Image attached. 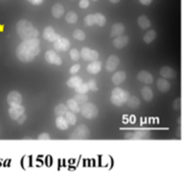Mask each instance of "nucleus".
Listing matches in <instances>:
<instances>
[{
    "label": "nucleus",
    "mask_w": 185,
    "mask_h": 176,
    "mask_svg": "<svg viewBox=\"0 0 185 176\" xmlns=\"http://www.w3.org/2000/svg\"><path fill=\"white\" fill-rule=\"evenodd\" d=\"M40 41L37 38L23 41L16 49V57L24 63L33 61L40 53Z\"/></svg>",
    "instance_id": "1"
},
{
    "label": "nucleus",
    "mask_w": 185,
    "mask_h": 176,
    "mask_svg": "<svg viewBox=\"0 0 185 176\" xmlns=\"http://www.w3.org/2000/svg\"><path fill=\"white\" fill-rule=\"evenodd\" d=\"M16 32L21 40L26 41L37 38L39 32L37 29L27 20H20L16 24Z\"/></svg>",
    "instance_id": "2"
},
{
    "label": "nucleus",
    "mask_w": 185,
    "mask_h": 176,
    "mask_svg": "<svg viewBox=\"0 0 185 176\" xmlns=\"http://www.w3.org/2000/svg\"><path fill=\"white\" fill-rule=\"evenodd\" d=\"M129 96L128 92L124 91L122 88L116 87L112 91V95H111V103L115 104L116 106H121L123 103H125Z\"/></svg>",
    "instance_id": "3"
},
{
    "label": "nucleus",
    "mask_w": 185,
    "mask_h": 176,
    "mask_svg": "<svg viewBox=\"0 0 185 176\" xmlns=\"http://www.w3.org/2000/svg\"><path fill=\"white\" fill-rule=\"evenodd\" d=\"M80 111H81L82 116L89 119L96 118L99 114V110L97 106L91 103H86L85 104H83Z\"/></svg>",
    "instance_id": "4"
},
{
    "label": "nucleus",
    "mask_w": 185,
    "mask_h": 176,
    "mask_svg": "<svg viewBox=\"0 0 185 176\" xmlns=\"http://www.w3.org/2000/svg\"><path fill=\"white\" fill-rule=\"evenodd\" d=\"M89 137V130L87 126L81 124L77 127V128L71 133L70 139H87Z\"/></svg>",
    "instance_id": "5"
},
{
    "label": "nucleus",
    "mask_w": 185,
    "mask_h": 176,
    "mask_svg": "<svg viewBox=\"0 0 185 176\" xmlns=\"http://www.w3.org/2000/svg\"><path fill=\"white\" fill-rule=\"evenodd\" d=\"M81 58L86 61H95L99 59V53L96 51L90 50L89 48H83L80 51Z\"/></svg>",
    "instance_id": "6"
},
{
    "label": "nucleus",
    "mask_w": 185,
    "mask_h": 176,
    "mask_svg": "<svg viewBox=\"0 0 185 176\" xmlns=\"http://www.w3.org/2000/svg\"><path fill=\"white\" fill-rule=\"evenodd\" d=\"M6 101H7V103L10 106L19 105L22 103V95L17 91H12V92H10L8 94Z\"/></svg>",
    "instance_id": "7"
},
{
    "label": "nucleus",
    "mask_w": 185,
    "mask_h": 176,
    "mask_svg": "<svg viewBox=\"0 0 185 176\" xmlns=\"http://www.w3.org/2000/svg\"><path fill=\"white\" fill-rule=\"evenodd\" d=\"M43 36L45 40H47L48 42H56L61 36L59 34H57L55 32H54V29L52 27V26H47L44 30V32H43Z\"/></svg>",
    "instance_id": "8"
},
{
    "label": "nucleus",
    "mask_w": 185,
    "mask_h": 176,
    "mask_svg": "<svg viewBox=\"0 0 185 176\" xmlns=\"http://www.w3.org/2000/svg\"><path fill=\"white\" fill-rule=\"evenodd\" d=\"M54 47L55 49V51H66L70 49V42L68 39L66 38H62L60 37L56 42H54Z\"/></svg>",
    "instance_id": "9"
},
{
    "label": "nucleus",
    "mask_w": 185,
    "mask_h": 176,
    "mask_svg": "<svg viewBox=\"0 0 185 176\" xmlns=\"http://www.w3.org/2000/svg\"><path fill=\"white\" fill-rule=\"evenodd\" d=\"M8 113H9V116L12 119L16 120L22 114L24 113V108L21 104L15 105V106H10V109H9Z\"/></svg>",
    "instance_id": "10"
},
{
    "label": "nucleus",
    "mask_w": 185,
    "mask_h": 176,
    "mask_svg": "<svg viewBox=\"0 0 185 176\" xmlns=\"http://www.w3.org/2000/svg\"><path fill=\"white\" fill-rule=\"evenodd\" d=\"M45 60L53 65H57V66H61L62 65V59L61 58L55 53V51H48L45 53Z\"/></svg>",
    "instance_id": "11"
},
{
    "label": "nucleus",
    "mask_w": 185,
    "mask_h": 176,
    "mask_svg": "<svg viewBox=\"0 0 185 176\" xmlns=\"http://www.w3.org/2000/svg\"><path fill=\"white\" fill-rule=\"evenodd\" d=\"M118 64H119V59H118V56H116V55L110 56L108 59L107 63H106V69H107V71L113 72L118 67Z\"/></svg>",
    "instance_id": "12"
},
{
    "label": "nucleus",
    "mask_w": 185,
    "mask_h": 176,
    "mask_svg": "<svg viewBox=\"0 0 185 176\" xmlns=\"http://www.w3.org/2000/svg\"><path fill=\"white\" fill-rule=\"evenodd\" d=\"M137 79H138L139 81L144 83V84H151V83H153V81H154L153 76H152L149 72H147V71H145V70H142V71H140V72L138 73V75H137Z\"/></svg>",
    "instance_id": "13"
},
{
    "label": "nucleus",
    "mask_w": 185,
    "mask_h": 176,
    "mask_svg": "<svg viewBox=\"0 0 185 176\" xmlns=\"http://www.w3.org/2000/svg\"><path fill=\"white\" fill-rule=\"evenodd\" d=\"M160 75L164 77V78H174L176 76V72L169 66H163L160 70Z\"/></svg>",
    "instance_id": "14"
},
{
    "label": "nucleus",
    "mask_w": 185,
    "mask_h": 176,
    "mask_svg": "<svg viewBox=\"0 0 185 176\" xmlns=\"http://www.w3.org/2000/svg\"><path fill=\"white\" fill-rule=\"evenodd\" d=\"M101 62L100 61H98V60H95V61H92L88 66H87V70L89 73L90 74H98L100 69H101Z\"/></svg>",
    "instance_id": "15"
},
{
    "label": "nucleus",
    "mask_w": 185,
    "mask_h": 176,
    "mask_svg": "<svg viewBox=\"0 0 185 176\" xmlns=\"http://www.w3.org/2000/svg\"><path fill=\"white\" fill-rule=\"evenodd\" d=\"M128 42H129V39H128L127 36H122V35H121V36L117 37V38L114 40L113 44H114V46H115L117 49H122L125 46L127 45Z\"/></svg>",
    "instance_id": "16"
},
{
    "label": "nucleus",
    "mask_w": 185,
    "mask_h": 176,
    "mask_svg": "<svg viewBox=\"0 0 185 176\" xmlns=\"http://www.w3.org/2000/svg\"><path fill=\"white\" fill-rule=\"evenodd\" d=\"M126 77V74L124 71H119V72H116L113 76H112V82L115 85H119L120 84H122L125 79Z\"/></svg>",
    "instance_id": "17"
},
{
    "label": "nucleus",
    "mask_w": 185,
    "mask_h": 176,
    "mask_svg": "<svg viewBox=\"0 0 185 176\" xmlns=\"http://www.w3.org/2000/svg\"><path fill=\"white\" fill-rule=\"evenodd\" d=\"M125 32V26L122 23H115L112 26V30H111V36L112 37H118L121 36Z\"/></svg>",
    "instance_id": "18"
},
{
    "label": "nucleus",
    "mask_w": 185,
    "mask_h": 176,
    "mask_svg": "<svg viewBox=\"0 0 185 176\" xmlns=\"http://www.w3.org/2000/svg\"><path fill=\"white\" fill-rule=\"evenodd\" d=\"M170 87H171L170 83H169L167 80H165V79H164V78H161V79H158V80H157V88H158L161 92L166 93V92H168V91L170 90Z\"/></svg>",
    "instance_id": "19"
},
{
    "label": "nucleus",
    "mask_w": 185,
    "mask_h": 176,
    "mask_svg": "<svg viewBox=\"0 0 185 176\" xmlns=\"http://www.w3.org/2000/svg\"><path fill=\"white\" fill-rule=\"evenodd\" d=\"M141 94H142V96L143 98L144 99V101L146 102H150L152 99H153V96H154V94H153V91L150 87L148 86H144L142 88L141 90Z\"/></svg>",
    "instance_id": "20"
},
{
    "label": "nucleus",
    "mask_w": 185,
    "mask_h": 176,
    "mask_svg": "<svg viewBox=\"0 0 185 176\" xmlns=\"http://www.w3.org/2000/svg\"><path fill=\"white\" fill-rule=\"evenodd\" d=\"M52 13H53V15H54L55 18H60V17H62V14H64V8H63L62 5H61V4H55V5L53 6Z\"/></svg>",
    "instance_id": "21"
},
{
    "label": "nucleus",
    "mask_w": 185,
    "mask_h": 176,
    "mask_svg": "<svg viewBox=\"0 0 185 176\" xmlns=\"http://www.w3.org/2000/svg\"><path fill=\"white\" fill-rule=\"evenodd\" d=\"M125 103H127V106L132 109H135L140 105V101L135 96H128Z\"/></svg>",
    "instance_id": "22"
},
{
    "label": "nucleus",
    "mask_w": 185,
    "mask_h": 176,
    "mask_svg": "<svg viewBox=\"0 0 185 176\" xmlns=\"http://www.w3.org/2000/svg\"><path fill=\"white\" fill-rule=\"evenodd\" d=\"M55 123H56L57 128H60V129H62V130H65V129H67V128H68V127H69L68 122L66 121L65 118L63 117V116H58V117L56 118Z\"/></svg>",
    "instance_id": "23"
},
{
    "label": "nucleus",
    "mask_w": 185,
    "mask_h": 176,
    "mask_svg": "<svg viewBox=\"0 0 185 176\" xmlns=\"http://www.w3.org/2000/svg\"><path fill=\"white\" fill-rule=\"evenodd\" d=\"M138 24L142 29H148L151 26V22L145 15H142L138 18Z\"/></svg>",
    "instance_id": "24"
},
{
    "label": "nucleus",
    "mask_w": 185,
    "mask_h": 176,
    "mask_svg": "<svg viewBox=\"0 0 185 176\" xmlns=\"http://www.w3.org/2000/svg\"><path fill=\"white\" fill-rule=\"evenodd\" d=\"M82 83V80H81V78L80 77V76H71L70 79H69V81L67 82V85H68V86L69 87H70V88H75L76 86H78L80 84H81Z\"/></svg>",
    "instance_id": "25"
},
{
    "label": "nucleus",
    "mask_w": 185,
    "mask_h": 176,
    "mask_svg": "<svg viewBox=\"0 0 185 176\" xmlns=\"http://www.w3.org/2000/svg\"><path fill=\"white\" fill-rule=\"evenodd\" d=\"M156 36H157L156 32H155L154 30H150V31H148V32L145 33V35L144 36V42L145 43L149 44V43H151V42L156 38Z\"/></svg>",
    "instance_id": "26"
},
{
    "label": "nucleus",
    "mask_w": 185,
    "mask_h": 176,
    "mask_svg": "<svg viewBox=\"0 0 185 176\" xmlns=\"http://www.w3.org/2000/svg\"><path fill=\"white\" fill-rule=\"evenodd\" d=\"M73 100L79 104V105H83L86 103H88L89 97L85 94H78L77 95L74 96Z\"/></svg>",
    "instance_id": "27"
},
{
    "label": "nucleus",
    "mask_w": 185,
    "mask_h": 176,
    "mask_svg": "<svg viewBox=\"0 0 185 176\" xmlns=\"http://www.w3.org/2000/svg\"><path fill=\"white\" fill-rule=\"evenodd\" d=\"M128 135H132V137L130 138H133V139H142V138H148L150 137V132H147V131H137L134 134H128Z\"/></svg>",
    "instance_id": "28"
},
{
    "label": "nucleus",
    "mask_w": 185,
    "mask_h": 176,
    "mask_svg": "<svg viewBox=\"0 0 185 176\" xmlns=\"http://www.w3.org/2000/svg\"><path fill=\"white\" fill-rule=\"evenodd\" d=\"M66 106H67L68 109H70L72 113H79V112L80 111L79 104H78L73 99H70V100H68V101H67V105H66Z\"/></svg>",
    "instance_id": "29"
},
{
    "label": "nucleus",
    "mask_w": 185,
    "mask_h": 176,
    "mask_svg": "<svg viewBox=\"0 0 185 176\" xmlns=\"http://www.w3.org/2000/svg\"><path fill=\"white\" fill-rule=\"evenodd\" d=\"M95 23L96 24H98L99 26H104L107 23V19L106 17L102 14H95Z\"/></svg>",
    "instance_id": "30"
},
{
    "label": "nucleus",
    "mask_w": 185,
    "mask_h": 176,
    "mask_svg": "<svg viewBox=\"0 0 185 176\" xmlns=\"http://www.w3.org/2000/svg\"><path fill=\"white\" fill-rule=\"evenodd\" d=\"M68 112V107L65 105V104H59L55 107V110H54V113L57 116H63L65 115V113Z\"/></svg>",
    "instance_id": "31"
},
{
    "label": "nucleus",
    "mask_w": 185,
    "mask_h": 176,
    "mask_svg": "<svg viewBox=\"0 0 185 176\" xmlns=\"http://www.w3.org/2000/svg\"><path fill=\"white\" fill-rule=\"evenodd\" d=\"M65 19L69 23H75L78 20V15L75 12H69L66 14Z\"/></svg>",
    "instance_id": "32"
},
{
    "label": "nucleus",
    "mask_w": 185,
    "mask_h": 176,
    "mask_svg": "<svg viewBox=\"0 0 185 176\" xmlns=\"http://www.w3.org/2000/svg\"><path fill=\"white\" fill-rule=\"evenodd\" d=\"M75 91L77 94H87L89 92V86L87 84H84V83H81L78 86H76L75 88Z\"/></svg>",
    "instance_id": "33"
},
{
    "label": "nucleus",
    "mask_w": 185,
    "mask_h": 176,
    "mask_svg": "<svg viewBox=\"0 0 185 176\" xmlns=\"http://www.w3.org/2000/svg\"><path fill=\"white\" fill-rule=\"evenodd\" d=\"M65 119L69 125H74L77 121V118L75 116V114L73 113H70V112H67L65 113Z\"/></svg>",
    "instance_id": "34"
},
{
    "label": "nucleus",
    "mask_w": 185,
    "mask_h": 176,
    "mask_svg": "<svg viewBox=\"0 0 185 176\" xmlns=\"http://www.w3.org/2000/svg\"><path fill=\"white\" fill-rule=\"evenodd\" d=\"M73 38L78 40V41H84L86 38V34L84 32H82L81 30H75L73 32Z\"/></svg>",
    "instance_id": "35"
},
{
    "label": "nucleus",
    "mask_w": 185,
    "mask_h": 176,
    "mask_svg": "<svg viewBox=\"0 0 185 176\" xmlns=\"http://www.w3.org/2000/svg\"><path fill=\"white\" fill-rule=\"evenodd\" d=\"M84 23L87 26H92L94 25L96 23H95V16L94 14H89L85 17L84 19Z\"/></svg>",
    "instance_id": "36"
},
{
    "label": "nucleus",
    "mask_w": 185,
    "mask_h": 176,
    "mask_svg": "<svg viewBox=\"0 0 185 176\" xmlns=\"http://www.w3.org/2000/svg\"><path fill=\"white\" fill-rule=\"evenodd\" d=\"M70 58H71V59H72L73 61H78L79 59H80V52H79L78 50L72 49V50L70 51Z\"/></svg>",
    "instance_id": "37"
},
{
    "label": "nucleus",
    "mask_w": 185,
    "mask_h": 176,
    "mask_svg": "<svg viewBox=\"0 0 185 176\" xmlns=\"http://www.w3.org/2000/svg\"><path fill=\"white\" fill-rule=\"evenodd\" d=\"M89 86V89L91 91H98V86H97V83L94 79H90L89 81V83L87 84Z\"/></svg>",
    "instance_id": "38"
},
{
    "label": "nucleus",
    "mask_w": 185,
    "mask_h": 176,
    "mask_svg": "<svg viewBox=\"0 0 185 176\" xmlns=\"http://www.w3.org/2000/svg\"><path fill=\"white\" fill-rule=\"evenodd\" d=\"M173 107H174V109L176 110V111L181 110V108H182V99H181V98L176 99V100L174 102V103H173Z\"/></svg>",
    "instance_id": "39"
},
{
    "label": "nucleus",
    "mask_w": 185,
    "mask_h": 176,
    "mask_svg": "<svg viewBox=\"0 0 185 176\" xmlns=\"http://www.w3.org/2000/svg\"><path fill=\"white\" fill-rule=\"evenodd\" d=\"M80 68V66L79 64L73 65V66L70 67V73L71 75H75L76 73H78V72H79Z\"/></svg>",
    "instance_id": "40"
},
{
    "label": "nucleus",
    "mask_w": 185,
    "mask_h": 176,
    "mask_svg": "<svg viewBox=\"0 0 185 176\" xmlns=\"http://www.w3.org/2000/svg\"><path fill=\"white\" fill-rule=\"evenodd\" d=\"M79 5L80 8H87L89 5V0H80L79 3Z\"/></svg>",
    "instance_id": "41"
},
{
    "label": "nucleus",
    "mask_w": 185,
    "mask_h": 176,
    "mask_svg": "<svg viewBox=\"0 0 185 176\" xmlns=\"http://www.w3.org/2000/svg\"><path fill=\"white\" fill-rule=\"evenodd\" d=\"M38 139L39 140H49L50 139V136L47 133H43V134H41L38 137Z\"/></svg>",
    "instance_id": "42"
},
{
    "label": "nucleus",
    "mask_w": 185,
    "mask_h": 176,
    "mask_svg": "<svg viewBox=\"0 0 185 176\" xmlns=\"http://www.w3.org/2000/svg\"><path fill=\"white\" fill-rule=\"evenodd\" d=\"M27 1L33 5H39L41 4H43V2H44V0H27Z\"/></svg>",
    "instance_id": "43"
},
{
    "label": "nucleus",
    "mask_w": 185,
    "mask_h": 176,
    "mask_svg": "<svg viewBox=\"0 0 185 176\" xmlns=\"http://www.w3.org/2000/svg\"><path fill=\"white\" fill-rule=\"evenodd\" d=\"M25 119H26V117H25V115H24V114H22L20 117L18 118L16 120H17V123L18 124H23L24 122V120H25Z\"/></svg>",
    "instance_id": "44"
},
{
    "label": "nucleus",
    "mask_w": 185,
    "mask_h": 176,
    "mask_svg": "<svg viewBox=\"0 0 185 176\" xmlns=\"http://www.w3.org/2000/svg\"><path fill=\"white\" fill-rule=\"evenodd\" d=\"M139 1H140V3H141L142 5H150V4L152 3L153 0H139Z\"/></svg>",
    "instance_id": "45"
},
{
    "label": "nucleus",
    "mask_w": 185,
    "mask_h": 176,
    "mask_svg": "<svg viewBox=\"0 0 185 176\" xmlns=\"http://www.w3.org/2000/svg\"><path fill=\"white\" fill-rule=\"evenodd\" d=\"M109 1H110L111 3H114V4H116V3H118V2H119L120 0H109Z\"/></svg>",
    "instance_id": "46"
},
{
    "label": "nucleus",
    "mask_w": 185,
    "mask_h": 176,
    "mask_svg": "<svg viewBox=\"0 0 185 176\" xmlns=\"http://www.w3.org/2000/svg\"><path fill=\"white\" fill-rule=\"evenodd\" d=\"M92 1H97V0H92Z\"/></svg>",
    "instance_id": "47"
}]
</instances>
